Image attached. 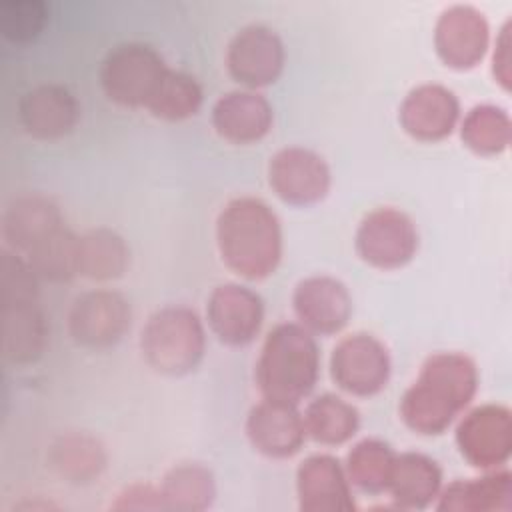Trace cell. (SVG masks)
Segmentation results:
<instances>
[{
  "instance_id": "cell-1",
  "label": "cell",
  "mask_w": 512,
  "mask_h": 512,
  "mask_svg": "<svg viewBox=\"0 0 512 512\" xmlns=\"http://www.w3.org/2000/svg\"><path fill=\"white\" fill-rule=\"evenodd\" d=\"M478 368L462 352H436L426 358L400 400L402 422L424 436L442 434L472 402Z\"/></svg>"
},
{
  "instance_id": "cell-2",
  "label": "cell",
  "mask_w": 512,
  "mask_h": 512,
  "mask_svg": "<svg viewBox=\"0 0 512 512\" xmlns=\"http://www.w3.org/2000/svg\"><path fill=\"white\" fill-rule=\"evenodd\" d=\"M216 246L234 274L262 280L274 274L282 258L280 220L264 200L238 196L218 214Z\"/></svg>"
},
{
  "instance_id": "cell-3",
  "label": "cell",
  "mask_w": 512,
  "mask_h": 512,
  "mask_svg": "<svg viewBox=\"0 0 512 512\" xmlns=\"http://www.w3.org/2000/svg\"><path fill=\"white\" fill-rule=\"evenodd\" d=\"M318 374L320 352L312 332L296 322H282L268 332L256 362L262 398L298 406L314 390Z\"/></svg>"
},
{
  "instance_id": "cell-4",
  "label": "cell",
  "mask_w": 512,
  "mask_h": 512,
  "mask_svg": "<svg viewBox=\"0 0 512 512\" xmlns=\"http://www.w3.org/2000/svg\"><path fill=\"white\" fill-rule=\"evenodd\" d=\"M140 350L148 366L156 372L184 376L204 358V324L188 306H164L146 320L140 334Z\"/></svg>"
},
{
  "instance_id": "cell-5",
  "label": "cell",
  "mask_w": 512,
  "mask_h": 512,
  "mask_svg": "<svg viewBox=\"0 0 512 512\" xmlns=\"http://www.w3.org/2000/svg\"><path fill=\"white\" fill-rule=\"evenodd\" d=\"M166 72L168 66L150 44L124 42L106 54L100 68V84L108 100L120 106L146 108Z\"/></svg>"
},
{
  "instance_id": "cell-6",
  "label": "cell",
  "mask_w": 512,
  "mask_h": 512,
  "mask_svg": "<svg viewBox=\"0 0 512 512\" xmlns=\"http://www.w3.org/2000/svg\"><path fill=\"white\" fill-rule=\"evenodd\" d=\"M354 246L356 254L372 268L396 270L416 256L418 230L406 212L394 206H380L358 224Z\"/></svg>"
},
{
  "instance_id": "cell-7",
  "label": "cell",
  "mask_w": 512,
  "mask_h": 512,
  "mask_svg": "<svg viewBox=\"0 0 512 512\" xmlns=\"http://www.w3.org/2000/svg\"><path fill=\"white\" fill-rule=\"evenodd\" d=\"M392 362L388 348L376 336L356 332L342 338L330 356L334 384L352 396H374L390 380Z\"/></svg>"
},
{
  "instance_id": "cell-8",
  "label": "cell",
  "mask_w": 512,
  "mask_h": 512,
  "mask_svg": "<svg viewBox=\"0 0 512 512\" xmlns=\"http://www.w3.org/2000/svg\"><path fill=\"white\" fill-rule=\"evenodd\" d=\"M132 322L130 302L116 290L80 294L68 312V332L84 348L104 350L118 344Z\"/></svg>"
},
{
  "instance_id": "cell-9",
  "label": "cell",
  "mask_w": 512,
  "mask_h": 512,
  "mask_svg": "<svg viewBox=\"0 0 512 512\" xmlns=\"http://www.w3.org/2000/svg\"><path fill=\"white\" fill-rule=\"evenodd\" d=\"M456 446L474 468L496 470L504 466L512 452L510 410L500 404L472 408L456 426Z\"/></svg>"
},
{
  "instance_id": "cell-10",
  "label": "cell",
  "mask_w": 512,
  "mask_h": 512,
  "mask_svg": "<svg viewBox=\"0 0 512 512\" xmlns=\"http://www.w3.org/2000/svg\"><path fill=\"white\" fill-rule=\"evenodd\" d=\"M268 184L286 204L310 206L326 198L332 174L326 160L314 150L288 146L270 158Z\"/></svg>"
},
{
  "instance_id": "cell-11",
  "label": "cell",
  "mask_w": 512,
  "mask_h": 512,
  "mask_svg": "<svg viewBox=\"0 0 512 512\" xmlns=\"http://www.w3.org/2000/svg\"><path fill=\"white\" fill-rule=\"evenodd\" d=\"M286 50L280 36L262 24H250L236 32L226 50L230 76L246 88H262L276 82L284 70Z\"/></svg>"
},
{
  "instance_id": "cell-12",
  "label": "cell",
  "mask_w": 512,
  "mask_h": 512,
  "mask_svg": "<svg viewBox=\"0 0 512 512\" xmlns=\"http://www.w3.org/2000/svg\"><path fill=\"white\" fill-rule=\"evenodd\" d=\"M292 306L300 324L320 336L340 332L352 316V296L346 284L328 274L300 280L292 294Z\"/></svg>"
},
{
  "instance_id": "cell-13",
  "label": "cell",
  "mask_w": 512,
  "mask_h": 512,
  "mask_svg": "<svg viewBox=\"0 0 512 512\" xmlns=\"http://www.w3.org/2000/svg\"><path fill=\"white\" fill-rule=\"evenodd\" d=\"M206 320L220 342L244 346L256 338L264 322V302L260 294L242 284H220L206 304Z\"/></svg>"
},
{
  "instance_id": "cell-14",
  "label": "cell",
  "mask_w": 512,
  "mask_h": 512,
  "mask_svg": "<svg viewBox=\"0 0 512 512\" xmlns=\"http://www.w3.org/2000/svg\"><path fill=\"white\" fill-rule=\"evenodd\" d=\"M488 40V22L472 6L458 4L444 10L434 28L436 52L454 70L474 68L484 58Z\"/></svg>"
},
{
  "instance_id": "cell-15",
  "label": "cell",
  "mask_w": 512,
  "mask_h": 512,
  "mask_svg": "<svg viewBox=\"0 0 512 512\" xmlns=\"http://www.w3.org/2000/svg\"><path fill=\"white\" fill-rule=\"evenodd\" d=\"M346 468L330 454H312L296 470L298 508L304 512H350L356 508Z\"/></svg>"
},
{
  "instance_id": "cell-16",
  "label": "cell",
  "mask_w": 512,
  "mask_h": 512,
  "mask_svg": "<svg viewBox=\"0 0 512 512\" xmlns=\"http://www.w3.org/2000/svg\"><path fill=\"white\" fill-rule=\"evenodd\" d=\"M398 120L414 140L438 142L454 132L460 120V102L442 84H420L406 94Z\"/></svg>"
},
{
  "instance_id": "cell-17",
  "label": "cell",
  "mask_w": 512,
  "mask_h": 512,
  "mask_svg": "<svg viewBox=\"0 0 512 512\" xmlns=\"http://www.w3.org/2000/svg\"><path fill=\"white\" fill-rule=\"evenodd\" d=\"M246 436L256 452L268 458H290L306 440L304 418L294 404L262 398L248 412Z\"/></svg>"
},
{
  "instance_id": "cell-18",
  "label": "cell",
  "mask_w": 512,
  "mask_h": 512,
  "mask_svg": "<svg viewBox=\"0 0 512 512\" xmlns=\"http://www.w3.org/2000/svg\"><path fill=\"white\" fill-rule=\"evenodd\" d=\"M18 118L32 138L56 140L76 128L80 104L66 86L40 84L22 96Z\"/></svg>"
},
{
  "instance_id": "cell-19",
  "label": "cell",
  "mask_w": 512,
  "mask_h": 512,
  "mask_svg": "<svg viewBox=\"0 0 512 512\" xmlns=\"http://www.w3.org/2000/svg\"><path fill=\"white\" fill-rule=\"evenodd\" d=\"M274 122L270 102L254 90H234L216 100L212 126L230 144H254L262 140Z\"/></svg>"
},
{
  "instance_id": "cell-20",
  "label": "cell",
  "mask_w": 512,
  "mask_h": 512,
  "mask_svg": "<svg viewBox=\"0 0 512 512\" xmlns=\"http://www.w3.org/2000/svg\"><path fill=\"white\" fill-rule=\"evenodd\" d=\"M64 224L54 200L44 194H22L14 198L2 218V236L10 250L26 256L36 244L52 236Z\"/></svg>"
},
{
  "instance_id": "cell-21",
  "label": "cell",
  "mask_w": 512,
  "mask_h": 512,
  "mask_svg": "<svg viewBox=\"0 0 512 512\" xmlns=\"http://www.w3.org/2000/svg\"><path fill=\"white\" fill-rule=\"evenodd\" d=\"M48 344V322L38 298L2 302V352L12 364L36 362Z\"/></svg>"
},
{
  "instance_id": "cell-22",
  "label": "cell",
  "mask_w": 512,
  "mask_h": 512,
  "mask_svg": "<svg viewBox=\"0 0 512 512\" xmlns=\"http://www.w3.org/2000/svg\"><path fill=\"white\" fill-rule=\"evenodd\" d=\"M442 490V470L426 454L400 452L394 456L386 492L404 510L428 508Z\"/></svg>"
},
{
  "instance_id": "cell-23",
  "label": "cell",
  "mask_w": 512,
  "mask_h": 512,
  "mask_svg": "<svg viewBox=\"0 0 512 512\" xmlns=\"http://www.w3.org/2000/svg\"><path fill=\"white\" fill-rule=\"evenodd\" d=\"M512 508V474L508 470H488L470 480H454L442 486L436 510L442 512H496Z\"/></svg>"
},
{
  "instance_id": "cell-24",
  "label": "cell",
  "mask_w": 512,
  "mask_h": 512,
  "mask_svg": "<svg viewBox=\"0 0 512 512\" xmlns=\"http://www.w3.org/2000/svg\"><path fill=\"white\" fill-rule=\"evenodd\" d=\"M130 262L126 240L110 228H94L78 236V274L90 280H116Z\"/></svg>"
},
{
  "instance_id": "cell-25",
  "label": "cell",
  "mask_w": 512,
  "mask_h": 512,
  "mask_svg": "<svg viewBox=\"0 0 512 512\" xmlns=\"http://www.w3.org/2000/svg\"><path fill=\"white\" fill-rule=\"evenodd\" d=\"M306 436L322 446H340L354 438L360 426L356 406L336 394H322L308 402L304 410Z\"/></svg>"
},
{
  "instance_id": "cell-26",
  "label": "cell",
  "mask_w": 512,
  "mask_h": 512,
  "mask_svg": "<svg viewBox=\"0 0 512 512\" xmlns=\"http://www.w3.org/2000/svg\"><path fill=\"white\" fill-rule=\"evenodd\" d=\"M160 492L166 510H206L216 498L214 474L200 462H182L166 472Z\"/></svg>"
},
{
  "instance_id": "cell-27",
  "label": "cell",
  "mask_w": 512,
  "mask_h": 512,
  "mask_svg": "<svg viewBox=\"0 0 512 512\" xmlns=\"http://www.w3.org/2000/svg\"><path fill=\"white\" fill-rule=\"evenodd\" d=\"M52 468L74 484L92 482L106 468V452L102 444L88 434H66L60 436L50 448Z\"/></svg>"
},
{
  "instance_id": "cell-28",
  "label": "cell",
  "mask_w": 512,
  "mask_h": 512,
  "mask_svg": "<svg viewBox=\"0 0 512 512\" xmlns=\"http://www.w3.org/2000/svg\"><path fill=\"white\" fill-rule=\"evenodd\" d=\"M396 452L378 438H364L354 444L346 456V474L350 484L364 492H386Z\"/></svg>"
},
{
  "instance_id": "cell-29",
  "label": "cell",
  "mask_w": 512,
  "mask_h": 512,
  "mask_svg": "<svg viewBox=\"0 0 512 512\" xmlns=\"http://www.w3.org/2000/svg\"><path fill=\"white\" fill-rule=\"evenodd\" d=\"M40 278L68 282L78 274V236L62 226L24 256Z\"/></svg>"
},
{
  "instance_id": "cell-30",
  "label": "cell",
  "mask_w": 512,
  "mask_h": 512,
  "mask_svg": "<svg viewBox=\"0 0 512 512\" xmlns=\"http://www.w3.org/2000/svg\"><path fill=\"white\" fill-rule=\"evenodd\" d=\"M462 142L476 154H498L510 144V118L492 104L472 108L460 126Z\"/></svg>"
},
{
  "instance_id": "cell-31",
  "label": "cell",
  "mask_w": 512,
  "mask_h": 512,
  "mask_svg": "<svg viewBox=\"0 0 512 512\" xmlns=\"http://www.w3.org/2000/svg\"><path fill=\"white\" fill-rule=\"evenodd\" d=\"M202 106V88L194 76L178 70L166 72L146 110L162 120H186Z\"/></svg>"
},
{
  "instance_id": "cell-32",
  "label": "cell",
  "mask_w": 512,
  "mask_h": 512,
  "mask_svg": "<svg viewBox=\"0 0 512 512\" xmlns=\"http://www.w3.org/2000/svg\"><path fill=\"white\" fill-rule=\"evenodd\" d=\"M48 14L44 0H4L0 2V34L16 44L30 42L48 24Z\"/></svg>"
},
{
  "instance_id": "cell-33",
  "label": "cell",
  "mask_w": 512,
  "mask_h": 512,
  "mask_svg": "<svg viewBox=\"0 0 512 512\" xmlns=\"http://www.w3.org/2000/svg\"><path fill=\"white\" fill-rule=\"evenodd\" d=\"M114 510H166L160 486L132 484L126 486L112 504Z\"/></svg>"
},
{
  "instance_id": "cell-34",
  "label": "cell",
  "mask_w": 512,
  "mask_h": 512,
  "mask_svg": "<svg viewBox=\"0 0 512 512\" xmlns=\"http://www.w3.org/2000/svg\"><path fill=\"white\" fill-rule=\"evenodd\" d=\"M494 78L502 84L504 90L510 88V24L506 22L496 40V50L492 58Z\"/></svg>"
}]
</instances>
